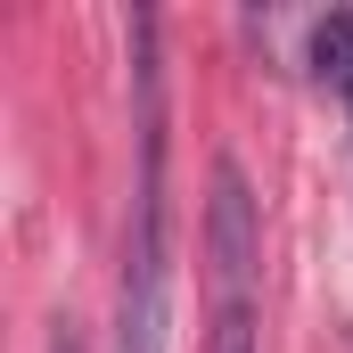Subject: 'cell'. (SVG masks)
Segmentation results:
<instances>
[{
	"label": "cell",
	"mask_w": 353,
	"mask_h": 353,
	"mask_svg": "<svg viewBox=\"0 0 353 353\" xmlns=\"http://www.w3.org/2000/svg\"><path fill=\"white\" fill-rule=\"evenodd\" d=\"M255 255H263V214L255 189L239 173V157H214L205 181V353H263L255 345Z\"/></svg>",
	"instance_id": "obj_2"
},
{
	"label": "cell",
	"mask_w": 353,
	"mask_h": 353,
	"mask_svg": "<svg viewBox=\"0 0 353 353\" xmlns=\"http://www.w3.org/2000/svg\"><path fill=\"white\" fill-rule=\"evenodd\" d=\"M312 74L353 99V8H329V17L312 25Z\"/></svg>",
	"instance_id": "obj_3"
},
{
	"label": "cell",
	"mask_w": 353,
	"mask_h": 353,
	"mask_svg": "<svg viewBox=\"0 0 353 353\" xmlns=\"http://www.w3.org/2000/svg\"><path fill=\"white\" fill-rule=\"evenodd\" d=\"M50 353H83V337H74V321H58V337H50Z\"/></svg>",
	"instance_id": "obj_4"
},
{
	"label": "cell",
	"mask_w": 353,
	"mask_h": 353,
	"mask_svg": "<svg viewBox=\"0 0 353 353\" xmlns=\"http://www.w3.org/2000/svg\"><path fill=\"white\" fill-rule=\"evenodd\" d=\"M132 90H140V189L123 222V288H115V353H165L173 337V197H165V66L157 17H132Z\"/></svg>",
	"instance_id": "obj_1"
}]
</instances>
